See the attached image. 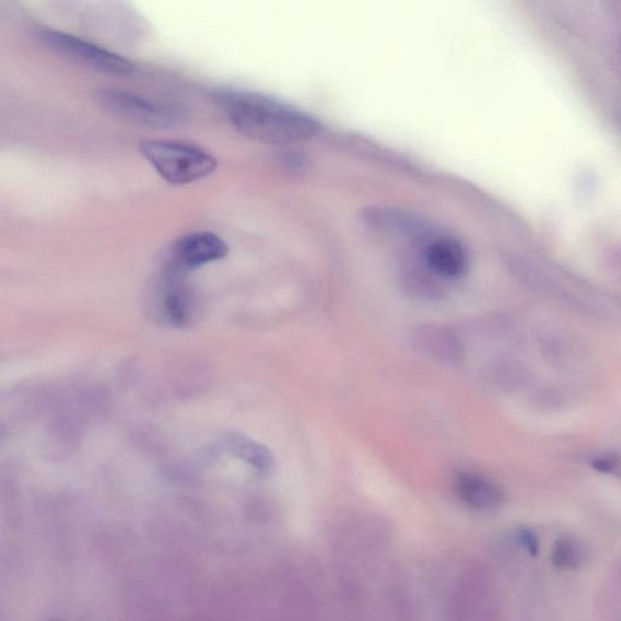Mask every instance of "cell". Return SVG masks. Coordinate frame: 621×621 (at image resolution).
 I'll use <instances>...</instances> for the list:
<instances>
[{
  "label": "cell",
  "instance_id": "6da1fadb",
  "mask_svg": "<svg viewBox=\"0 0 621 621\" xmlns=\"http://www.w3.org/2000/svg\"><path fill=\"white\" fill-rule=\"evenodd\" d=\"M230 124L244 137L268 145L291 147L320 134V121L279 98L221 89L214 94Z\"/></svg>",
  "mask_w": 621,
  "mask_h": 621
},
{
  "label": "cell",
  "instance_id": "4fadbf2b",
  "mask_svg": "<svg viewBox=\"0 0 621 621\" xmlns=\"http://www.w3.org/2000/svg\"><path fill=\"white\" fill-rule=\"evenodd\" d=\"M619 461L613 456H605L593 461V468L602 473H614L618 471Z\"/></svg>",
  "mask_w": 621,
  "mask_h": 621
},
{
  "label": "cell",
  "instance_id": "9c48e42d",
  "mask_svg": "<svg viewBox=\"0 0 621 621\" xmlns=\"http://www.w3.org/2000/svg\"><path fill=\"white\" fill-rule=\"evenodd\" d=\"M457 493L462 503L473 508L490 509L504 502L501 488L474 474L460 477L457 482Z\"/></svg>",
  "mask_w": 621,
  "mask_h": 621
},
{
  "label": "cell",
  "instance_id": "8992f818",
  "mask_svg": "<svg viewBox=\"0 0 621 621\" xmlns=\"http://www.w3.org/2000/svg\"><path fill=\"white\" fill-rule=\"evenodd\" d=\"M229 250L226 242L213 232L186 233L172 244L163 266L188 274L208 263L223 260Z\"/></svg>",
  "mask_w": 621,
  "mask_h": 621
},
{
  "label": "cell",
  "instance_id": "5bb4252c",
  "mask_svg": "<svg viewBox=\"0 0 621 621\" xmlns=\"http://www.w3.org/2000/svg\"><path fill=\"white\" fill-rule=\"evenodd\" d=\"M48 621H66V620H62V619H60V618H51V619H49Z\"/></svg>",
  "mask_w": 621,
  "mask_h": 621
},
{
  "label": "cell",
  "instance_id": "3957f363",
  "mask_svg": "<svg viewBox=\"0 0 621 621\" xmlns=\"http://www.w3.org/2000/svg\"><path fill=\"white\" fill-rule=\"evenodd\" d=\"M43 46L59 57L98 72L127 75L134 73L137 66L121 55L97 46L89 40L51 28L38 32Z\"/></svg>",
  "mask_w": 621,
  "mask_h": 621
},
{
  "label": "cell",
  "instance_id": "7a4b0ae2",
  "mask_svg": "<svg viewBox=\"0 0 621 621\" xmlns=\"http://www.w3.org/2000/svg\"><path fill=\"white\" fill-rule=\"evenodd\" d=\"M140 151L162 179L172 185H188L212 175L218 161L201 148L171 140H143Z\"/></svg>",
  "mask_w": 621,
  "mask_h": 621
},
{
  "label": "cell",
  "instance_id": "ba28073f",
  "mask_svg": "<svg viewBox=\"0 0 621 621\" xmlns=\"http://www.w3.org/2000/svg\"><path fill=\"white\" fill-rule=\"evenodd\" d=\"M418 350L442 363H458L462 356L461 343L448 328L425 326L415 332Z\"/></svg>",
  "mask_w": 621,
  "mask_h": 621
},
{
  "label": "cell",
  "instance_id": "7c38bea8",
  "mask_svg": "<svg viewBox=\"0 0 621 621\" xmlns=\"http://www.w3.org/2000/svg\"><path fill=\"white\" fill-rule=\"evenodd\" d=\"M519 542L523 543V547L531 554V556H536L539 552V540L536 534L529 529H523L518 534Z\"/></svg>",
  "mask_w": 621,
  "mask_h": 621
},
{
  "label": "cell",
  "instance_id": "8fae6325",
  "mask_svg": "<svg viewBox=\"0 0 621 621\" xmlns=\"http://www.w3.org/2000/svg\"><path fill=\"white\" fill-rule=\"evenodd\" d=\"M233 450L238 452V457L244 461L250 462L259 470L269 469L271 458L268 450L262 449L260 446L247 440L235 441L232 443Z\"/></svg>",
  "mask_w": 621,
  "mask_h": 621
},
{
  "label": "cell",
  "instance_id": "5b68a950",
  "mask_svg": "<svg viewBox=\"0 0 621 621\" xmlns=\"http://www.w3.org/2000/svg\"><path fill=\"white\" fill-rule=\"evenodd\" d=\"M155 286L154 307L166 324L177 328L190 326L197 316L198 304L187 274L162 266Z\"/></svg>",
  "mask_w": 621,
  "mask_h": 621
},
{
  "label": "cell",
  "instance_id": "52a82bcc",
  "mask_svg": "<svg viewBox=\"0 0 621 621\" xmlns=\"http://www.w3.org/2000/svg\"><path fill=\"white\" fill-rule=\"evenodd\" d=\"M423 262L431 274L453 280L464 274L468 257L457 239L441 237L427 244L423 253Z\"/></svg>",
  "mask_w": 621,
  "mask_h": 621
},
{
  "label": "cell",
  "instance_id": "277c9868",
  "mask_svg": "<svg viewBox=\"0 0 621 621\" xmlns=\"http://www.w3.org/2000/svg\"><path fill=\"white\" fill-rule=\"evenodd\" d=\"M95 97L98 105L108 114L141 127L171 129L180 125L184 119L181 110L154 103L125 89H99Z\"/></svg>",
  "mask_w": 621,
  "mask_h": 621
},
{
  "label": "cell",
  "instance_id": "30bf717a",
  "mask_svg": "<svg viewBox=\"0 0 621 621\" xmlns=\"http://www.w3.org/2000/svg\"><path fill=\"white\" fill-rule=\"evenodd\" d=\"M583 552L579 543L572 539H561L552 551V562L562 570H574L582 562Z\"/></svg>",
  "mask_w": 621,
  "mask_h": 621
}]
</instances>
